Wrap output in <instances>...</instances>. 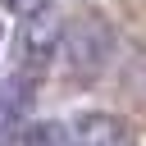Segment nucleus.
I'll use <instances>...</instances> for the list:
<instances>
[{
	"label": "nucleus",
	"mask_w": 146,
	"mask_h": 146,
	"mask_svg": "<svg viewBox=\"0 0 146 146\" xmlns=\"http://www.w3.org/2000/svg\"><path fill=\"white\" fill-rule=\"evenodd\" d=\"M59 41H64L68 68L82 73V78L100 73V68L110 64V55H114V27H110L100 14H78V18H68V27L59 32Z\"/></svg>",
	"instance_id": "obj_1"
},
{
	"label": "nucleus",
	"mask_w": 146,
	"mask_h": 146,
	"mask_svg": "<svg viewBox=\"0 0 146 146\" xmlns=\"http://www.w3.org/2000/svg\"><path fill=\"white\" fill-rule=\"evenodd\" d=\"M68 146H137L132 137V123L119 119V114H78L73 128H68Z\"/></svg>",
	"instance_id": "obj_2"
},
{
	"label": "nucleus",
	"mask_w": 146,
	"mask_h": 146,
	"mask_svg": "<svg viewBox=\"0 0 146 146\" xmlns=\"http://www.w3.org/2000/svg\"><path fill=\"white\" fill-rule=\"evenodd\" d=\"M55 50H59V27L46 23V18H41V23L27 18V27H23V36H18V73L41 78V73L50 68Z\"/></svg>",
	"instance_id": "obj_3"
},
{
	"label": "nucleus",
	"mask_w": 146,
	"mask_h": 146,
	"mask_svg": "<svg viewBox=\"0 0 146 146\" xmlns=\"http://www.w3.org/2000/svg\"><path fill=\"white\" fill-rule=\"evenodd\" d=\"M32 87H36V78H27V73H14L0 87V146H14V137L23 128V114L32 105Z\"/></svg>",
	"instance_id": "obj_4"
},
{
	"label": "nucleus",
	"mask_w": 146,
	"mask_h": 146,
	"mask_svg": "<svg viewBox=\"0 0 146 146\" xmlns=\"http://www.w3.org/2000/svg\"><path fill=\"white\" fill-rule=\"evenodd\" d=\"M14 146H64V128L59 123H27V128H18V137H14Z\"/></svg>",
	"instance_id": "obj_5"
},
{
	"label": "nucleus",
	"mask_w": 146,
	"mask_h": 146,
	"mask_svg": "<svg viewBox=\"0 0 146 146\" xmlns=\"http://www.w3.org/2000/svg\"><path fill=\"white\" fill-rule=\"evenodd\" d=\"M9 5V14H18V18H41V9L50 5V0H5Z\"/></svg>",
	"instance_id": "obj_6"
}]
</instances>
